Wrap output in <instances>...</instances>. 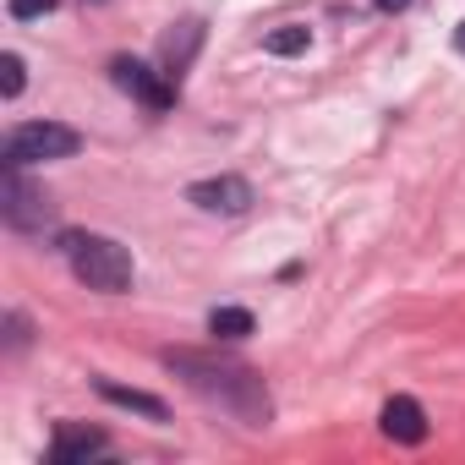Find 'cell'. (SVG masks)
<instances>
[{"label":"cell","instance_id":"cell-8","mask_svg":"<svg viewBox=\"0 0 465 465\" xmlns=\"http://www.w3.org/2000/svg\"><path fill=\"white\" fill-rule=\"evenodd\" d=\"M110 438L99 427H77V421H61L55 427V443H50V465H77V460H94L104 454Z\"/></svg>","mask_w":465,"mask_h":465},{"label":"cell","instance_id":"cell-11","mask_svg":"<svg viewBox=\"0 0 465 465\" xmlns=\"http://www.w3.org/2000/svg\"><path fill=\"white\" fill-rule=\"evenodd\" d=\"M208 334L213 340H247L252 334V312L247 307H213L208 312Z\"/></svg>","mask_w":465,"mask_h":465},{"label":"cell","instance_id":"cell-13","mask_svg":"<svg viewBox=\"0 0 465 465\" xmlns=\"http://www.w3.org/2000/svg\"><path fill=\"white\" fill-rule=\"evenodd\" d=\"M23 83H28V72H23V55H17V50H6V55H0V94H6V99H17V94H23Z\"/></svg>","mask_w":465,"mask_h":465},{"label":"cell","instance_id":"cell-7","mask_svg":"<svg viewBox=\"0 0 465 465\" xmlns=\"http://www.w3.org/2000/svg\"><path fill=\"white\" fill-rule=\"evenodd\" d=\"M203 34H208L203 17H181V23H170V34L159 39V72L181 83V72H192V61H197V50H203Z\"/></svg>","mask_w":465,"mask_h":465},{"label":"cell","instance_id":"cell-1","mask_svg":"<svg viewBox=\"0 0 465 465\" xmlns=\"http://www.w3.org/2000/svg\"><path fill=\"white\" fill-rule=\"evenodd\" d=\"M164 367L192 394L219 405L224 416H236L247 427H269L274 421V400H269L263 378L252 367H242V361H224V356H208V351H164Z\"/></svg>","mask_w":465,"mask_h":465},{"label":"cell","instance_id":"cell-2","mask_svg":"<svg viewBox=\"0 0 465 465\" xmlns=\"http://www.w3.org/2000/svg\"><path fill=\"white\" fill-rule=\"evenodd\" d=\"M61 252H66L72 274H77L88 291H104V296L132 291L137 263H132V252H126L115 236H99V230H66V236H61Z\"/></svg>","mask_w":465,"mask_h":465},{"label":"cell","instance_id":"cell-15","mask_svg":"<svg viewBox=\"0 0 465 465\" xmlns=\"http://www.w3.org/2000/svg\"><path fill=\"white\" fill-rule=\"evenodd\" d=\"M6 340H12V351H23V345H28V318H23V312H12V318H6Z\"/></svg>","mask_w":465,"mask_h":465},{"label":"cell","instance_id":"cell-12","mask_svg":"<svg viewBox=\"0 0 465 465\" xmlns=\"http://www.w3.org/2000/svg\"><path fill=\"white\" fill-rule=\"evenodd\" d=\"M307 45H312V28H302V23H285V28L263 34V50L269 55H302Z\"/></svg>","mask_w":465,"mask_h":465},{"label":"cell","instance_id":"cell-6","mask_svg":"<svg viewBox=\"0 0 465 465\" xmlns=\"http://www.w3.org/2000/svg\"><path fill=\"white\" fill-rule=\"evenodd\" d=\"M186 203H197L203 213H247L252 208V186L242 175H213V181H192Z\"/></svg>","mask_w":465,"mask_h":465},{"label":"cell","instance_id":"cell-3","mask_svg":"<svg viewBox=\"0 0 465 465\" xmlns=\"http://www.w3.org/2000/svg\"><path fill=\"white\" fill-rule=\"evenodd\" d=\"M83 148V137L61 121H28V126H12L6 143H0V164H50V159H72Z\"/></svg>","mask_w":465,"mask_h":465},{"label":"cell","instance_id":"cell-4","mask_svg":"<svg viewBox=\"0 0 465 465\" xmlns=\"http://www.w3.org/2000/svg\"><path fill=\"white\" fill-rule=\"evenodd\" d=\"M0 213H6L12 230H39V224H50L55 203L45 197V186H34L23 175V164H6V175H0Z\"/></svg>","mask_w":465,"mask_h":465},{"label":"cell","instance_id":"cell-18","mask_svg":"<svg viewBox=\"0 0 465 465\" xmlns=\"http://www.w3.org/2000/svg\"><path fill=\"white\" fill-rule=\"evenodd\" d=\"M88 6H99V0H88Z\"/></svg>","mask_w":465,"mask_h":465},{"label":"cell","instance_id":"cell-5","mask_svg":"<svg viewBox=\"0 0 465 465\" xmlns=\"http://www.w3.org/2000/svg\"><path fill=\"white\" fill-rule=\"evenodd\" d=\"M110 77H115L121 94H132V99L148 104V110H170V104H175V77L153 72V66L137 61V55H115V61H110Z\"/></svg>","mask_w":465,"mask_h":465},{"label":"cell","instance_id":"cell-17","mask_svg":"<svg viewBox=\"0 0 465 465\" xmlns=\"http://www.w3.org/2000/svg\"><path fill=\"white\" fill-rule=\"evenodd\" d=\"M454 50H460V55H465V23H460V34H454Z\"/></svg>","mask_w":465,"mask_h":465},{"label":"cell","instance_id":"cell-10","mask_svg":"<svg viewBox=\"0 0 465 465\" xmlns=\"http://www.w3.org/2000/svg\"><path fill=\"white\" fill-rule=\"evenodd\" d=\"M99 394H104L110 405H126V411L148 416V421H164V416H170L164 400H153V394H143V389H126V383H115V378H99Z\"/></svg>","mask_w":465,"mask_h":465},{"label":"cell","instance_id":"cell-14","mask_svg":"<svg viewBox=\"0 0 465 465\" xmlns=\"http://www.w3.org/2000/svg\"><path fill=\"white\" fill-rule=\"evenodd\" d=\"M55 6H61V0H12V6H6V12H12L17 23H34V17H50Z\"/></svg>","mask_w":465,"mask_h":465},{"label":"cell","instance_id":"cell-9","mask_svg":"<svg viewBox=\"0 0 465 465\" xmlns=\"http://www.w3.org/2000/svg\"><path fill=\"white\" fill-rule=\"evenodd\" d=\"M378 427H383L394 443H421V438H427V416H421V405H416L411 394H394V400H383V411H378Z\"/></svg>","mask_w":465,"mask_h":465},{"label":"cell","instance_id":"cell-16","mask_svg":"<svg viewBox=\"0 0 465 465\" xmlns=\"http://www.w3.org/2000/svg\"><path fill=\"white\" fill-rule=\"evenodd\" d=\"M411 0H378V12H405Z\"/></svg>","mask_w":465,"mask_h":465}]
</instances>
